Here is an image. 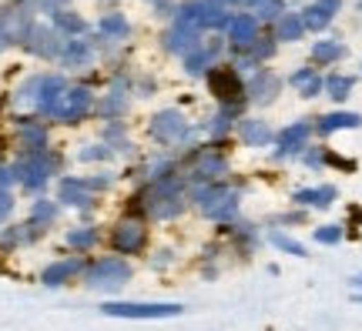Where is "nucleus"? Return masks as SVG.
<instances>
[{"instance_id": "nucleus-1", "label": "nucleus", "mask_w": 362, "mask_h": 331, "mask_svg": "<svg viewBox=\"0 0 362 331\" xmlns=\"http://www.w3.org/2000/svg\"><path fill=\"white\" fill-rule=\"evenodd\" d=\"M141 207L148 211L151 217H175L181 215V207H185V191H181V181L178 178H158L148 191L138 198Z\"/></svg>"}, {"instance_id": "nucleus-2", "label": "nucleus", "mask_w": 362, "mask_h": 331, "mask_svg": "<svg viewBox=\"0 0 362 331\" xmlns=\"http://www.w3.org/2000/svg\"><path fill=\"white\" fill-rule=\"evenodd\" d=\"M101 311L107 318H134V321H158V318H175L185 308L181 305H141V301H111V305H101Z\"/></svg>"}, {"instance_id": "nucleus-3", "label": "nucleus", "mask_w": 362, "mask_h": 331, "mask_svg": "<svg viewBox=\"0 0 362 331\" xmlns=\"http://www.w3.org/2000/svg\"><path fill=\"white\" fill-rule=\"evenodd\" d=\"M194 201L208 217H232L235 207H238V194L225 184H208V188L194 191Z\"/></svg>"}, {"instance_id": "nucleus-4", "label": "nucleus", "mask_w": 362, "mask_h": 331, "mask_svg": "<svg viewBox=\"0 0 362 331\" xmlns=\"http://www.w3.org/2000/svg\"><path fill=\"white\" fill-rule=\"evenodd\" d=\"M208 88H211V94L225 107H235V104L245 97V84L238 77V67H211L208 71Z\"/></svg>"}, {"instance_id": "nucleus-5", "label": "nucleus", "mask_w": 362, "mask_h": 331, "mask_svg": "<svg viewBox=\"0 0 362 331\" xmlns=\"http://www.w3.org/2000/svg\"><path fill=\"white\" fill-rule=\"evenodd\" d=\"M90 90L88 88H67L61 97H57V104H54V114L57 121H67V124H74V121H81V117L90 111Z\"/></svg>"}, {"instance_id": "nucleus-6", "label": "nucleus", "mask_w": 362, "mask_h": 331, "mask_svg": "<svg viewBox=\"0 0 362 331\" xmlns=\"http://www.w3.org/2000/svg\"><path fill=\"white\" fill-rule=\"evenodd\" d=\"M128 278H131L128 261H121V258H104V261H98V265L90 267L88 284L90 288H121Z\"/></svg>"}, {"instance_id": "nucleus-7", "label": "nucleus", "mask_w": 362, "mask_h": 331, "mask_svg": "<svg viewBox=\"0 0 362 331\" xmlns=\"http://www.w3.org/2000/svg\"><path fill=\"white\" fill-rule=\"evenodd\" d=\"M27 51L30 54H37V57H61L64 54V40H61V30L57 27H44V24H37V27H30V34H27Z\"/></svg>"}, {"instance_id": "nucleus-8", "label": "nucleus", "mask_w": 362, "mask_h": 331, "mask_svg": "<svg viewBox=\"0 0 362 331\" xmlns=\"http://www.w3.org/2000/svg\"><path fill=\"white\" fill-rule=\"evenodd\" d=\"M51 171H54V157H47L44 151H37V154H30V157H24L13 174L21 178L24 188H40V184H47Z\"/></svg>"}, {"instance_id": "nucleus-9", "label": "nucleus", "mask_w": 362, "mask_h": 331, "mask_svg": "<svg viewBox=\"0 0 362 331\" xmlns=\"http://www.w3.org/2000/svg\"><path fill=\"white\" fill-rule=\"evenodd\" d=\"M144 241H148V231H144V224L134 221V217H124V221L115 228V234H111V244H115V251H121V255L141 251Z\"/></svg>"}, {"instance_id": "nucleus-10", "label": "nucleus", "mask_w": 362, "mask_h": 331, "mask_svg": "<svg viewBox=\"0 0 362 331\" xmlns=\"http://www.w3.org/2000/svg\"><path fill=\"white\" fill-rule=\"evenodd\" d=\"M228 40H232L235 47L248 51L259 40V20H255V13H235L232 20H228Z\"/></svg>"}, {"instance_id": "nucleus-11", "label": "nucleus", "mask_w": 362, "mask_h": 331, "mask_svg": "<svg viewBox=\"0 0 362 331\" xmlns=\"http://www.w3.org/2000/svg\"><path fill=\"white\" fill-rule=\"evenodd\" d=\"M185 131H188V124H185V117H181L178 111H161V114L151 117V134H155L158 140H165V144L181 140Z\"/></svg>"}, {"instance_id": "nucleus-12", "label": "nucleus", "mask_w": 362, "mask_h": 331, "mask_svg": "<svg viewBox=\"0 0 362 331\" xmlns=\"http://www.w3.org/2000/svg\"><path fill=\"white\" fill-rule=\"evenodd\" d=\"M279 88H282V80L272 74V71H259V74L245 84V94L255 104H272L275 101V94H279Z\"/></svg>"}, {"instance_id": "nucleus-13", "label": "nucleus", "mask_w": 362, "mask_h": 331, "mask_svg": "<svg viewBox=\"0 0 362 331\" xmlns=\"http://www.w3.org/2000/svg\"><path fill=\"white\" fill-rule=\"evenodd\" d=\"M339 7H342V0H315L312 7L302 11V24H305V30H325L329 20L336 17Z\"/></svg>"}, {"instance_id": "nucleus-14", "label": "nucleus", "mask_w": 362, "mask_h": 331, "mask_svg": "<svg viewBox=\"0 0 362 331\" xmlns=\"http://www.w3.org/2000/svg\"><path fill=\"white\" fill-rule=\"evenodd\" d=\"M218 51H221L218 37H211L208 44H198L192 54H185V71H188V74H205V71H211V61L218 57Z\"/></svg>"}, {"instance_id": "nucleus-15", "label": "nucleus", "mask_w": 362, "mask_h": 331, "mask_svg": "<svg viewBox=\"0 0 362 331\" xmlns=\"http://www.w3.org/2000/svg\"><path fill=\"white\" fill-rule=\"evenodd\" d=\"M37 111L40 114H54V104L67 90V84L64 77H37Z\"/></svg>"}, {"instance_id": "nucleus-16", "label": "nucleus", "mask_w": 362, "mask_h": 331, "mask_svg": "<svg viewBox=\"0 0 362 331\" xmlns=\"http://www.w3.org/2000/svg\"><path fill=\"white\" fill-rule=\"evenodd\" d=\"M312 134V124L309 121H298V124H288V128L279 134V154H298L302 148H305V140H309Z\"/></svg>"}, {"instance_id": "nucleus-17", "label": "nucleus", "mask_w": 362, "mask_h": 331, "mask_svg": "<svg viewBox=\"0 0 362 331\" xmlns=\"http://www.w3.org/2000/svg\"><path fill=\"white\" fill-rule=\"evenodd\" d=\"M238 134H242V140H245L248 148H265L272 140V128L265 121H255V117H245L238 124Z\"/></svg>"}, {"instance_id": "nucleus-18", "label": "nucleus", "mask_w": 362, "mask_h": 331, "mask_svg": "<svg viewBox=\"0 0 362 331\" xmlns=\"http://www.w3.org/2000/svg\"><path fill=\"white\" fill-rule=\"evenodd\" d=\"M61 201L74 204V207H88L90 204V188L84 178H67L61 181Z\"/></svg>"}, {"instance_id": "nucleus-19", "label": "nucleus", "mask_w": 362, "mask_h": 331, "mask_svg": "<svg viewBox=\"0 0 362 331\" xmlns=\"http://www.w3.org/2000/svg\"><path fill=\"white\" fill-rule=\"evenodd\" d=\"M359 124H362L359 114H352V111H336V114H325L315 128H319V134H336V131H352V128H359Z\"/></svg>"}, {"instance_id": "nucleus-20", "label": "nucleus", "mask_w": 362, "mask_h": 331, "mask_svg": "<svg viewBox=\"0 0 362 331\" xmlns=\"http://www.w3.org/2000/svg\"><path fill=\"white\" fill-rule=\"evenodd\" d=\"M288 84H292V88H298V94H302V97H315V94L325 88V80L315 74L312 67H302V71H296V74L288 77Z\"/></svg>"}, {"instance_id": "nucleus-21", "label": "nucleus", "mask_w": 362, "mask_h": 331, "mask_svg": "<svg viewBox=\"0 0 362 331\" xmlns=\"http://www.w3.org/2000/svg\"><path fill=\"white\" fill-rule=\"evenodd\" d=\"M228 171V164H225V157H218V154H202L198 161H194L192 174L198 181H208V178H218V174H225Z\"/></svg>"}, {"instance_id": "nucleus-22", "label": "nucleus", "mask_w": 362, "mask_h": 331, "mask_svg": "<svg viewBox=\"0 0 362 331\" xmlns=\"http://www.w3.org/2000/svg\"><path fill=\"white\" fill-rule=\"evenodd\" d=\"M298 204H309V207H329L336 201V188L332 184H322V188H305V191H296Z\"/></svg>"}, {"instance_id": "nucleus-23", "label": "nucleus", "mask_w": 362, "mask_h": 331, "mask_svg": "<svg viewBox=\"0 0 362 331\" xmlns=\"http://www.w3.org/2000/svg\"><path fill=\"white\" fill-rule=\"evenodd\" d=\"M305 34V24H302V13H282L275 20V37L279 40H298Z\"/></svg>"}, {"instance_id": "nucleus-24", "label": "nucleus", "mask_w": 362, "mask_h": 331, "mask_svg": "<svg viewBox=\"0 0 362 331\" xmlns=\"http://www.w3.org/2000/svg\"><path fill=\"white\" fill-rule=\"evenodd\" d=\"M202 7V27H225L228 13H225V0H198Z\"/></svg>"}, {"instance_id": "nucleus-25", "label": "nucleus", "mask_w": 362, "mask_h": 331, "mask_svg": "<svg viewBox=\"0 0 362 331\" xmlns=\"http://www.w3.org/2000/svg\"><path fill=\"white\" fill-rule=\"evenodd\" d=\"M21 144H24L30 154H37L44 144H47V131L40 128V124H34V121H24L21 124Z\"/></svg>"}, {"instance_id": "nucleus-26", "label": "nucleus", "mask_w": 362, "mask_h": 331, "mask_svg": "<svg viewBox=\"0 0 362 331\" xmlns=\"http://www.w3.org/2000/svg\"><path fill=\"white\" fill-rule=\"evenodd\" d=\"M78 267H81L78 261H57V265H51L44 271V284H47V288H57V284H64L67 278H74Z\"/></svg>"}, {"instance_id": "nucleus-27", "label": "nucleus", "mask_w": 362, "mask_h": 331, "mask_svg": "<svg viewBox=\"0 0 362 331\" xmlns=\"http://www.w3.org/2000/svg\"><path fill=\"white\" fill-rule=\"evenodd\" d=\"M61 61H64V67H84L90 61V47L84 44V40H67Z\"/></svg>"}, {"instance_id": "nucleus-28", "label": "nucleus", "mask_w": 362, "mask_h": 331, "mask_svg": "<svg viewBox=\"0 0 362 331\" xmlns=\"http://www.w3.org/2000/svg\"><path fill=\"white\" fill-rule=\"evenodd\" d=\"M342 54H346V47H342L339 40H319V44L312 47V61H315V64H332Z\"/></svg>"}, {"instance_id": "nucleus-29", "label": "nucleus", "mask_w": 362, "mask_h": 331, "mask_svg": "<svg viewBox=\"0 0 362 331\" xmlns=\"http://www.w3.org/2000/svg\"><path fill=\"white\" fill-rule=\"evenodd\" d=\"M352 77H342V74H332V77H325V90H329V97L332 101H346L352 94Z\"/></svg>"}, {"instance_id": "nucleus-30", "label": "nucleus", "mask_w": 362, "mask_h": 331, "mask_svg": "<svg viewBox=\"0 0 362 331\" xmlns=\"http://www.w3.org/2000/svg\"><path fill=\"white\" fill-rule=\"evenodd\" d=\"M54 27H57V30H67V34H84V30H88L84 17H78V13H71V11L54 13Z\"/></svg>"}, {"instance_id": "nucleus-31", "label": "nucleus", "mask_w": 362, "mask_h": 331, "mask_svg": "<svg viewBox=\"0 0 362 331\" xmlns=\"http://www.w3.org/2000/svg\"><path fill=\"white\" fill-rule=\"evenodd\" d=\"M101 34H107V37H128V20L121 13H107V17H101Z\"/></svg>"}, {"instance_id": "nucleus-32", "label": "nucleus", "mask_w": 362, "mask_h": 331, "mask_svg": "<svg viewBox=\"0 0 362 331\" xmlns=\"http://www.w3.org/2000/svg\"><path fill=\"white\" fill-rule=\"evenodd\" d=\"M282 13H285L282 0H259V4H255V20H272V17L279 20Z\"/></svg>"}, {"instance_id": "nucleus-33", "label": "nucleus", "mask_w": 362, "mask_h": 331, "mask_svg": "<svg viewBox=\"0 0 362 331\" xmlns=\"http://www.w3.org/2000/svg\"><path fill=\"white\" fill-rule=\"evenodd\" d=\"M272 244H275V248H282V251H288V255H296V258L305 255V248H302L298 241H292V238H285L282 231H272Z\"/></svg>"}, {"instance_id": "nucleus-34", "label": "nucleus", "mask_w": 362, "mask_h": 331, "mask_svg": "<svg viewBox=\"0 0 362 331\" xmlns=\"http://www.w3.org/2000/svg\"><path fill=\"white\" fill-rule=\"evenodd\" d=\"M94 238H98V231H94V228L71 231V234H67V241L74 244V248H90V244H94Z\"/></svg>"}, {"instance_id": "nucleus-35", "label": "nucleus", "mask_w": 362, "mask_h": 331, "mask_svg": "<svg viewBox=\"0 0 362 331\" xmlns=\"http://www.w3.org/2000/svg\"><path fill=\"white\" fill-rule=\"evenodd\" d=\"M248 51H252V61H265V57H272V51H275V44L262 37V40H255V44H252Z\"/></svg>"}, {"instance_id": "nucleus-36", "label": "nucleus", "mask_w": 362, "mask_h": 331, "mask_svg": "<svg viewBox=\"0 0 362 331\" xmlns=\"http://www.w3.org/2000/svg\"><path fill=\"white\" fill-rule=\"evenodd\" d=\"M339 238H342V231H339L336 224H325V228L315 231V241H319V244H336Z\"/></svg>"}, {"instance_id": "nucleus-37", "label": "nucleus", "mask_w": 362, "mask_h": 331, "mask_svg": "<svg viewBox=\"0 0 362 331\" xmlns=\"http://www.w3.org/2000/svg\"><path fill=\"white\" fill-rule=\"evenodd\" d=\"M235 114V107H225L218 117H215V124H211V134H225L228 131V117Z\"/></svg>"}, {"instance_id": "nucleus-38", "label": "nucleus", "mask_w": 362, "mask_h": 331, "mask_svg": "<svg viewBox=\"0 0 362 331\" xmlns=\"http://www.w3.org/2000/svg\"><path fill=\"white\" fill-rule=\"evenodd\" d=\"M54 215H57V207H54V204H44V201H40L37 207H34V221H51Z\"/></svg>"}, {"instance_id": "nucleus-39", "label": "nucleus", "mask_w": 362, "mask_h": 331, "mask_svg": "<svg viewBox=\"0 0 362 331\" xmlns=\"http://www.w3.org/2000/svg\"><path fill=\"white\" fill-rule=\"evenodd\" d=\"M11 207H13L11 194H7V191H0V217H7V215H11Z\"/></svg>"}, {"instance_id": "nucleus-40", "label": "nucleus", "mask_w": 362, "mask_h": 331, "mask_svg": "<svg viewBox=\"0 0 362 331\" xmlns=\"http://www.w3.org/2000/svg\"><path fill=\"white\" fill-rule=\"evenodd\" d=\"M7 47H11V34H7V27L0 20V51H7Z\"/></svg>"}, {"instance_id": "nucleus-41", "label": "nucleus", "mask_w": 362, "mask_h": 331, "mask_svg": "<svg viewBox=\"0 0 362 331\" xmlns=\"http://www.w3.org/2000/svg\"><path fill=\"white\" fill-rule=\"evenodd\" d=\"M11 178H17V174H11L7 167H0V191H4V184H7V181H11Z\"/></svg>"}, {"instance_id": "nucleus-42", "label": "nucleus", "mask_w": 362, "mask_h": 331, "mask_svg": "<svg viewBox=\"0 0 362 331\" xmlns=\"http://www.w3.org/2000/svg\"><path fill=\"white\" fill-rule=\"evenodd\" d=\"M228 4H238V7H255L259 0H228Z\"/></svg>"}, {"instance_id": "nucleus-43", "label": "nucleus", "mask_w": 362, "mask_h": 331, "mask_svg": "<svg viewBox=\"0 0 362 331\" xmlns=\"http://www.w3.org/2000/svg\"><path fill=\"white\" fill-rule=\"evenodd\" d=\"M352 288H362V275H356V278H352Z\"/></svg>"}, {"instance_id": "nucleus-44", "label": "nucleus", "mask_w": 362, "mask_h": 331, "mask_svg": "<svg viewBox=\"0 0 362 331\" xmlns=\"http://www.w3.org/2000/svg\"><path fill=\"white\" fill-rule=\"evenodd\" d=\"M356 301H359V305H362V294H359V298H356Z\"/></svg>"}, {"instance_id": "nucleus-45", "label": "nucleus", "mask_w": 362, "mask_h": 331, "mask_svg": "<svg viewBox=\"0 0 362 331\" xmlns=\"http://www.w3.org/2000/svg\"><path fill=\"white\" fill-rule=\"evenodd\" d=\"M54 4H64V0H54Z\"/></svg>"}, {"instance_id": "nucleus-46", "label": "nucleus", "mask_w": 362, "mask_h": 331, "mask_svg": "<svg viewBox=\"0 0 362 331\" xmlns=\"http://www.w3.org/2000/svg\"><path fill=\"white\" fill-rule=\"evenodd\" d=\"M155 4H165V0H155Z\"/></svg>"}]
</instances>
